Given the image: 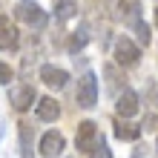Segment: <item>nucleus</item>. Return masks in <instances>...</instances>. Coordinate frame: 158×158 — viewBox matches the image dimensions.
Listing matches in <instances>:
<instances>
[{
  "label": "nucleus",
  "mask_w": 158,
  "mask_h": 158,
  "mask_svg": "<svg viewBox=\"0 0 158 158\" xmlns=\"http://www.w3.org/2000/svg\"><path fill=\"white\" fill-rule=\"evenodd\" d=\"M112 58H115V66L118 69H132L141 63V49L135 46L132 38H127V35H121L112 46Z\"/></svg>",
  "instance_id": "1"
},
{
  "label": "nucleus",
  "mask_w": 158,
  "mask_h": 158,
  "mask_svg": "<svg viewBox=\"0 0 158 158\" xmlns=\"http://www.w3.org/2000/svg\"><path fill=\"white\" fill-rule=\"evenodd\" d=\"M15 17L26 26H32V29H43L46 23H49V15L40 9V3H35V0H20V3L15 6Z\"/></svg>",
  "instance_id": "2"
},
{
  "label": "nucleus",
  "mask_w": 158,
  "mask_h": 158,
  "mask_svg": "<svg viewBox=\"0 0 158 158\" xmlns=\"http://www.w3.org/2000/svg\"><path fill=\"white\" fill-rule=\"evenodd\" d=\"M75 101H78L81 109H92L98 104V78H95V72H83V75H81Z\"/></svg>",
  "instance_id": "3"
},
{
  "label": "nucleus",
  "mask_w": 158,
  "mask_h": 158,
  "mask_svg": "<svg viewBox=\"0 0 158 158\" xmlns=\"http://www.w3.org/2000/svg\"><path fill=\"white\" fill-rule=\"evenodd\" d=\"M9 104L17 112H26V109H32V104H38V89L32 83H12L9 86Z\"/></svg>",
  "instance_id": "4"
},
{
  "label": "nucleus",
  "mask_w": 158,
  "mask_h": 158,
  "mask_svg": "<svg viewBox=\"0 0 158 158\" xmlns=\"http://www.w3.org/2000/svg\"><path fill=\"white\" fill-rule=\"evenodd\" d=\"M98 138H101V129H98L95 121H81V124H78V132H75V147H78V152L86 155Z\"/></svg>",
  "instance_id": "5"
},
{
  "label": "nucleus",
  "mask_w": 158,
  "mask_h": 158,
  "mask_svg": "<svg viewBox=\"0 0 158 158\" xmlns=\"http://www.w3.org/2000/svg\"><path fill=\"white\" fill-rule=\"evenodd\" d=\"M63 147H66V138H63V132H60V129H49V132H43L38 150H40L43 158H55V155L63 152Z\"/></svg>",
  "instance_id": "6"
},
{
  "label": "nucleus",
  "mask_w": 158,
  "mask_h": 158,
  "mask_svg": "<svg viewBox=\"0 0 158 158\" xmlns=\"http://www.w3.org/2000/svg\"><path fill=\"white\" fill-rule=\"evenodd\" d=\"M138 104H141V98H138V92H132V89H124L121 95L115 98V112H118V118H124V121H129L135 112H138Z\"/></svg>",
  "instance_id": "7"
},
{
  "label": "nucleus",
  "mask_w": 158,
  "mask_h": 158,
  "mask_svg": "<svg viewBox=\"0 0 158 158\" xmlns=\"http://www.w3.org/2000/svg\"><path fill=\"white\" fill-rule=\"evenodd\" d=\"M40 81L49 89H63L69 83V72L60 69V66H55V63H43V66H40Z\"/></svg>",
  "instance_id": "8"
},
{
  "label": "nucleus",
  "mask_w": 158,
  "mask_h": 158,
  "mask_svg": "<svg viewBox=\"0 0 158 158\" xmlns=\"http://www.w3.org/2000/svg\"><path fill=\"white\" fill-rule=\"evenodd\" d=\"M104 78H106V92L112 98H118L121 92L127 89V75H124V69L115 66V63H104Z\"/></svg>",
  "instance_id": "9"
},
{
  "label": "nucleus",
  "mask_w": 158,
  "mask_h": 158,
  "mask_svg": "<svg viewBox=\"0 0 158 158\" xmlns=\"http://www.w3.org/2000/svg\"><path fill=\"white\" fill-rule=\"evenodd\" d=\"M17 43H20V35H17V26L9 20L6 15H0V49L3 52H15Z\"/></svg>",
  "instance_id": "10"
},
{
  "label": "nucleus",
  "mask_w": 158,
  "mask_h": 158,
  "mask_svg": "<svg viewBox=\"0 0 158 158\" xmlns=\"http://www.w3.org/2000/svg\"><path fill=\"white\" fill-rule=\"evenodd\" d=\"M141 12H144L141 0H118V20H124L127 26H135L138 20H144Z\"/></svg>",
  "instance_id": "11"
},
{
  "label": "nucleus",
  "mask_w": 158,
  "mask_h": 158,
  "mask_svg": "<svg viewBox=\"0 0 158 158\" xmlns=\"http://www.w3.org/2000/svg\"><path fill=\"white\" fill-rule=\"evenodd\" d=\"M35 115H38V121L55 124V121L60 118V104L55 98H38V104H35Z\"/></svg>",
  "instance_id": "12"
},
{
  "label": "nucleus",
  "mask_w": 158,
  "mask_h": 158,
  "mask_svg": "<svg viewBox=\"0 0 158 158\" xmlns=\"http://www.w3.org/2000/svg\"><path fill=\"white\" fill-rule=\"evenodd\" d=\"M17 135H20V158H35V127L29 121H20Z\"/></svg>",
  "instance_id": "13"
},
{
  "label": "nucleus",
  "mask_w": 158,
  "mask_h": 158,
  "mask_svg": "<svg viewBox=\"0 0 158 158\" xmlns=\"http://www.w3.org/2000/svg\"><path fill=\"white\" fill-rule=\"evenodd\" d=\"M115 138H121V141H138V138H141V127L132 124V121L118 118L115 121Z\"/></svg>",
  "instance_id": "14"
},
{
  "label": "nucleus",
  "mask_w": 158,
  "mask_h": 158,
  "mask_svg": "<svg viewBox=\"0 0 158 158\" xmlns=\"http://www.w3.org/2000/svg\"><path fill=\"white\" fill-rule=\"evenodd\" d=\"M89 43V29L86 26H78L75 32H69V40H66V52L69 55H78L83 46Z\"/></svg>",
  "instance_id": "15"
},
{
  "label": "nucleus",
  "mask_w": 158,
  "mask_h": 158,
  "mask_svg": "<svg viewBox=\"0 0 158 158\" xmlns=\"http://www.w3.org/2000/svg\"><path fill=\"white\" fill-rule=\"evenodd\" d=\"M132 32H135V46H138V49H144V46L152 43V26L147 23V20H138L132 26Z\"/></svg>",
  "instance_id": "16"
},
{
  "label": "nucleus",
  "mask_w": 158,
  "mask_h": 158,
  "mask_svg": "<svg viewBox=\"0 0 158 158\" xmlns=\"http://www.w3.org/2000/svg\"><path fill=\"white\" fill-rule=\"evenodd\" d=\"M75 15H78L75 0H58V3H55V17H58V20H69V17H75Z\"/></svg>",
  "instance_id": "17"
},
{
  "label": "nucleus",
  "mask_w": 158,
  "mask_h": 158,
  "mask_svg": "<svg viewBox=\"0 0 158 158\" xmlns=\"http://www.w3.org/2000/svg\"><path fill=\"white\" fill-rule=\"evenodd\" d=\"M89 158H112V152H109V144H106V138L101 135L95 144H92V150L86 152Z\"/></svg>",
  "instance_id": "18"
},
{
  "label": "nucleus",
  "mask_w": 158,
  "mask_h": 158,
  "mask_svg": "<svg viewBox=\"0 0 158 158\" xmlns=\"http://www.w3.org/2000/svg\"><path fill=\"white\" fill-rule=\"evenodd\" d=\"M144 95H147V104H152L158 109V83L155 81H147L144 83Z\"/></svg>",
  "instance_id": "19"
},
{
  "label": "nucleus",
  "mask_w": 158,
  "mask_h": 158,
  "mask_svg": "<svg viewBox=\"0 0 158 158\" xmlns=\"http://www.w3.org/2000/svg\"><path fill=\"white\" fill-rule=\"evenodd\" d=\"M12 81H15V69L9 66V63H0V83H3V86H9Z\"/></svg>",
  "instance_id": "20"
},
{
  "label": "nucleus",
  "mask_w": 158,
  "mask_h": 158,
  "mask_svg": "<svg viewBox=\"0 0 158 158\" xmlns=\"http://www.w3.org/2000/svg\"><path fill=\"white\" fill-rule=\"evenodd\" d=\"M155 127H158V115H155V112H147V118H144L141 129H147V132H150V129H155Z\"/></svg>",
  "instance_id": "21"
},
{
  "label": "nucleus",
  "mask_w": 158,
  "mask_h": 158,
  "mask_svg": "<svg viewBox=\"0 0 158 158\" xmlns=\"http://www.w3.org/2000/svg\"><path fill=\"white\" fill-rule=\"evenodd\" d=\"M155 26H158V9H155Z\"/></svg>",
  "instance_id": "22"
}]
</instances>
